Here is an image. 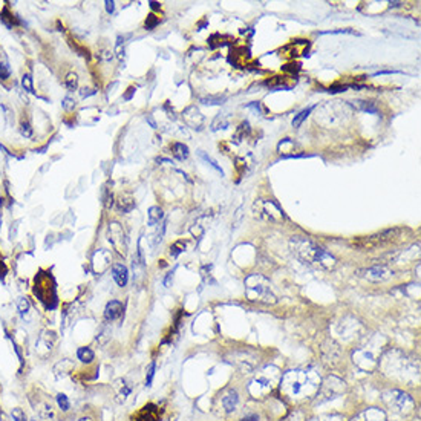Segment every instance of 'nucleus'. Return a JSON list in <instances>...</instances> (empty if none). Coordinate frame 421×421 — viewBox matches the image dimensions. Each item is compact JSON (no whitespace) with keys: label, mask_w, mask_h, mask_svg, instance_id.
<instances>
[{"label":"nucleus","mask_w":421,"mask_h":421,"mask_svg":"<svg viewBox=\"0 0 421 421\" xmlns=\"http://www.w3.org/2000/svg\"><path fill=\"white\" fill-rule=\"evenodd\" d=\"M348 88H349V86H342V84H339V86H331V88L328 89V92H331V94H335V92H345Z\"/></svg>","instance_id":"obj_37"},{"label":"nucleus","mask_w":421,"mask_h":421,"mask_svg":"<svg viewBox=\"0 0 421 421\" xmlns=\"http://www.w3.org/2000/svg\"><path fill=\"white\" fill-rule=\"evenodd\" d=\"M172 152H173L175 158L179 160V161H184L189 157V147L186 144H182V143H175L172 146Z\"/></svg>","instance_id":"obj_14"},{"label":"nucleus","mask_w":421,"mask_h":421,"mask_svg":"<svg viewBox=\"0 0 421 421\" xmlns=\"http://www.w3.org/2000/svg\"><path fill=\"white\" fill-rule=\"evenodd\" d=\"M172 279H173V271L167 274V277H165V280H164V285H165V287L170 285V280H172Z\"/></svg>","instance_id":"obj_42"},{"label":"nucleus","mask_w":421,"mask_h":421,"mask_svg":"<svg viewBox=\"0 0 421 421\" xmlns=\"http://www.w3.org/2000/svg\"><path fill=\"white\" fill-rule=\"evenodd\" d=\"M276 380H277V374H273V375L262 374V375L256 377L255 380L250 383V388H248L250 394L255 398H262L265 395H268L270 392L274 389Z\"/></svg>","instance_id":"obj_6"},{"label":"nucleus","mask_w":421,"mask_h":421,"mask_svg":"<svg viewBox=\"0 0 421 421\" xmlns=\"http://www.w3.org/2000/svg\"><path fill=\"white\" fill-rule=\"evenodd\" d=\"M57 403H59V406H60V409L62 411H67L69 409V400H67V397L65 395V394H59L57 395Z\"/></svg>","instance_id":"obj_27"},{"label":"nucleus","mask_w":421,"mask_h":421,"mask_svg":"<svg viewBox=\"0 0 421 421\" xmlns=\"http://www.w3.org/2000/svg\"><path fill=\"white\" fill-rule=\"evenodd\" d=\"M279 388L290 401H305L313 398L320 390V377L310 371H290L280 377Z\"/></svg>","instance_id":"obj_1"},{"label":"nucleus","mask_w":421,"mask_h":421,"mask_svg":"<svg viewBox=\"0 0 421 421\" xmlns=\"http://www.w3.org/2000/svg\"><path fill=\"white\" fill-rule=\"evenodd\" d=\"M395 72H397V71H380V72L375 74V77H377V75H385V74H395Z\"/></svg>","instance_id":"obj_45"},{"label":"nucleus","mask_w":421,"mask_h":421,"mask_svg":"<svg viewBox=\"0 0 421 421\" xmlns=\"http://www.w3.org/2000/svg\"><path fill=\"white\" fill-rule=\"evenodd\" d=\"M112 277L118 284V287H126L129 280V271L123 263H115L112 266Z\"/></svg>","instance_id":"obj_11"},{"label":"nucleus","mask_w":421,"mask_h":421,"mask_svg":"<svg viewBox=\"0 0 421 421\" xmlns=\"http://www.w3.org/2000/svg\"><path fill=\"white\" fill-rule=\"evenodd\" d=\"M392 274L394 273H392L385 265H375V266H372V268H368V270L363 271V277H366L368 280H371V282H383V280L389 279Z\"/></svg>","instance_id":"obj_8"},{"label":"nucleus","mask_w":421,"mask_h":421,"mask_svg":"<svg viewBox=\"0 0 421 421\" xmlns=\"http://www.w3.org/2000/svg\"><path fill=\"white\" fill-rule=\"evenodd\" d=\"M184 248H186V244L182 242V241H179V242H176V244H173V245H172V248H170V250H172V251H170V255L176 258L181 251H184Z\"/></svg>","instance_id":"obj_29"},{"label":"nucleus","mask_w":421,"mask_h":421,"mask_svg":"<svg viewBox=\"0 0 421 421\" xmlns=\"http://www.w3.org/2000/svg\"><path fill=\"white\" fill-rule=\"evenodd\" d=\"M106 11L109 12V14H112L114 12V9H115V2H112V0H106Z\"/></svg>","instance_id":"obj_39"},{"label":"nucleus","mask_w":421,"mask_h":421,"mask_svg":"<svg viewBox=\"0 0 421 421\" xmlns=\"http://www.w3.org/2000/svg\"><path fill=\"white\" fill-rule=\"evenodd\" d=\"M325 34H357L356 31H351V30H339V31H328V32H320V35H325Z\"/></svg>","instance_id":"obj_36"},{"label":"nucleus","mask_w":421,"mask_h":421,"mask_svg":"<svg viewBox=\"0 0 421 421\" xmlns=\"http://www.w3.org/2000/svg\"><path fill=\"white\" fill-rule=\"evenodd\" d=\"M247 297L253 302L276 303V296L271 291V284L260 274H250L245 279Z\"/></svg>","instance_id":"obj_3"},{"label":"nucleus","mask_w":421,"mask_h":421,"mask_svg":"<svg viewBox=\"0 0 421 421\" xmlns=\"http://www.w3.org/2000/svg\"><path fill=\"white\" fill-rule=\"evenodd\" d=\"M158 23H160V20H158V17H155V14H149L144 26H146V30H153Z\"/></svg>","instance_id":"obj_25"},{"label":"nucleus","mask_w":421,"mask_h":421,"mask_svg":"<svg viewBox=\"0 0 421 421\" xmlns=\"http://www.w3.org/2000/svg\"><path fill=\"white\" fill-rule=\"evenodd\" d=\"M241 421H259V415H256V414H251V415H247V417H244Z\"/></svg>","instance_id":"obj_40"},{"label":"nucleus","mask_w":421,"mask_h":421,"mask_svg":"<svg viewBox=\"0 0 421 421\" xmlns=\"http://www.w3.org/2000/svg\"><path fill=\"white\" fill-rule=\"evenodd\" d=\"M313 109H314V106H310V107H306V109H303L302 112H299V114L294 117V120H292V126L294 128H299V126L303 123V120L311 114L313 112Z\"/></svg>","instance_id":"obj_20"},{"label":"nucleus","mask_w":421,"mask_h":421,"mask_svg":"<svg viewBox=\"0 0 421 421\" xmlns=\"http://www.w3.org/2000/svg\"><path fill=\"white\" fill-rule=\"evenodd\" d=\"M133 92H135V88H129L128 92L124 94V100H130L132 95H133Z\"/></svg>","instance_id":"obj_41"},{"label":"nucleus","mask_w":421,"mask_h":421,"mask_svg":"<svg viewBox=\"0 0 421 421\" xmlns=\"http://www.w3.org/2000/svg\"><path fill=\"white\" fill-rule=\"evenodd\" d=\"M135 208V201L130 198V196H121L118 199V210L123 213H129L130 210Z\"/></svg>","instance_id":"obj_16"},{"label":"nucleus","mask_w":421,"mask_h":421,"mask_svg":"<svg viewBox=\"0 0 421 421\" xmlns=\"http://www.w3.org/2000/svg\"><path fill=\"white\" fill-rule=\"evenodd\" d=\"M19 311H20L22 316H25L28 311H30V302H28L26 299H20V302H19Z\"/></svg>","instance_id":"obj_32"},{"label":"nucleus","mask_w":421,"mask_h":421,"mask_svg":"<svg viewBox=\"0 0 421 421\" xmlns=\"http://www.w3.org/2000/svg\"><path fill=\"white\" fill-rule=\"evenodd\" d=\"M199 157H201V158H202V160H204L205 162H208L210 165H212V167L215 168V170H218V172H219L221 175L224 173V172H222V168H221V167L218 165V162H216L215 160H212V158H210V157L207 155V153H204V152H199Z\"/></svg>","instance_id":"obj_24"},{"label":"nucleus","mask_w":421,"mask_h":421,"mask_svg":"<svg viewBox=\"0 0 421 421\" xmlns=\"http://www.w3.org/2000/svg\"><path fill=\"white\" fill-rule=\"evenodd\" d=\"M22 84H23V88H25L28 92H34V88H32V78H31V75H30V74H25V75L22 77Z\"/></svg>","instance_id":"obj_26"},{"label":"nucleus","mask_w":421,"mask_h":421,"mask_svg":"<svg viewBox=\"0 0 421 421\" xmlns=\"http://www.w3.org/2000/svg\"><path fill=\"white\" fill-rule=\"evenodd\" d=\"M63 107H65L66 110H72V109L75 107V103H74L69 97H66L65 100H63Z\"/></svg>","instance_id":"obj_35"},{"label":"nucleus","mask_w":421,"mask_h":421,"mask_svg":"<svg viewBox=\"0 0 421 421\" xmlns=\"http://www.w3.org/2000/svg\"><path fill=\"white\" fill-rule=\"evenodd\" d=\"M155 368H157L155 361H152L150 366H149V371H147V375H146V386H150V385H152L153 375H155Z\"/></svg>","instance_id":"obj_28"},{"label":"nucleus","mask_w":421,"mask_h":421,"mask_svg":"<svg viewBox=\"0 0 421 421\" xmlns=\"http://www.w3.org/2000/svg\"><path fill=\"white\" fill-rule=\"evenodd\" d=\"M12 418L16 421H26V417H25L22 409H14L12 411Z\"/></svg>","instance_id":"obj_33"},{"label":"nucleus","mask_w":421,"mask_h":421,"mask_svg":"<svg viewBox=\"0 0 421 421\" xmlns=\"http://www.w3.org/2000/svg\"><path fill=\"white\" fill-rule=\"evenodd\" d=\"M65 84H66V88H67L69 91H75V89H77V84H78V77H77V74H74V72L67 74V77H66V80H65Z\"/></svg>","instance_id":"obj_21"},{"label":"nucleus","mask_w":421,"mask_h":421,"mask_svg":"<svg viewBox=\"0 0 421 421\" xmlns=\"http://www.w3.org/2000/svg\"><path fill=\"white\" fill-rule=\"evenodd\" d=\"M255 207H258V216L265 221L273 224H280L285 221L284 210L271 199H259Z\"/></svg>","instance_id":"obj_4"},{"label":"nucleus","mask_w":421,"mask_h":421,"mask_svg":"<svg viewBox=\"0 0 421 421\" xmlns=\"http://www.w3.org/2000/svg\"><path fill=\"white\" fill-rule=\"evenodd\" d=\"M311 421H342L340 417H322V418H314Z\"/></svg>","instance_id":"obj_38"},{"label":"nucleus","mask_w":421,"mask_h":421,"mask_svg":"<svg viewBox=\"0 0 421 421\" xmlns=\"http://www.w3.org/2000/svg\"><path fill=\"white\" fill-rule=\"evenodd\" d=\"M285 80L284 77H273V80H268L265 84L268 86L270 89H274V91H279V89H290V86H287L285 84Z\"/></svg>","instance_id":"obj_17"},{"label":"nucleus","mask_w":421,"mask_h":421,"mask_svg":"<svg viewBox=\"0 0 421 421\" xmlns=\"http://www.w3.org/2000/svg\"><path fill=\"white\" fill-rule=\"evenodd\" d=\"M77 357L83 363H91L94 360V351L91 348H80L77 351Z\"/></svg>","instance_id":"obj_19"},{"label":"nucleus","mask_w":421,"mask_h":421,"mask_svg":"<svg viewBox=\"0 0 421 421\" xmlns=\"http://www.w3.org/2000/svg\"><path fill=\"white\" fill-rule=\"evenodd\" d=\"M282 71L294 74V72H299V71H300V66H299V65H287V66L282 67Z\"/></svg>","instance_id":"obj_34"},{"label":"nucleus","mask_w":421,"mask_h":421,"mask_svg":"<svg viewBox=\"0 0 421 421\" xmlns=\"http://www.w3.org/2000/svg\"><path fill=\"white\" fill-rule=\"evenodd\" d=\"M123 310H124V306H123L121 302H118V300H110V302L106 305L104 317H106L107 320H115V319H118V317L123 314Z\"/></svg>","instance_id":"obj_12"},{"label":"nucleus","mask_w":421,"mask_h":421,"mask_svg":"<svg viewBox=\"0 0 421 421\" xmlns=\"http://www.w3.org/2000/svg\"><path fill=\"white\" fill-rule=\"evenodd\" d=\"M182 117H184L186 123L190 126L192 129H198L201 130L202 129V124H204V117L202 114L199 112V109H196L194 106L189 107L184 114H182Z\"/></svg>","instance_id":"obj_9"},{"label":"nucleus","mask_w":421,"mask_h":421,"mask_svg":"<svg viewBox=\"0 0 421 421\" xmlns=\"http://www.w3.org/2000/svg\"><path fill=\"white\" fill-rule=\"evenodd\" d=\"M80 421H92V420H91V418H81Z\"/></svg>","instance_id":"obj_47"},{"label":"nucleus","mask_w":421,"mask_h":421,"mask_svg":"<svg viewBox=\"0 0 421 421\" xmlns=\"http://www.w3.org/2000/svg\"><path fill=\"white\" fill-rule=\"evenodd\" d=\"M290 245H291V250H292L294 255H296L297 259H300L303 263L316 266V268L331 270L337 263V260L332 255H329V253H326L324 248L316 245L313 241L306 239V237L294 236L290 241Z\"/></svg>","instance_id":"obj_2"},{"label":"nucleus","mask_w":421,"mask_h":421,"mask_svg":"<svg viewBox=\"0 0 421 421\" xmlns=\"http://www.w3.org/2000/svg\"><path fill=\"white\" fill-rule=\"evenodd\" d=\"M277 149H279L280 153H284V158H291L292 157L291 152H294V143L291 141L290 138H285V139H282V141L279 143Z\"/></svg>","instance_id":"obj_15"},{"label":"nucleus","mask_w":421,"mask_h":421,"mask_svg":"<svg viewBox=\"0 0 421 421\" xmlns=\"http://www.w3.org/2000/svg\"><path fill=\"white\" fill-rule=\"evenodd\" d=\"M164 213L160 207H150L149 208V224L150 226H155V224H158L161 219H162Z\"/></svg>","instance_id":"obj_18"},{"label":"nucleus","mask_w":421,"mask_h":421,"mask_svg":"<svg viewBox=\"0 0 421 421\" xmlns=\"http://www.w3.org/2000/svg\"><path fill=\"white\" fill-rule=\"evenodd\" d=\"M385 401L389 408H392L395 412H400V414H408L414 408L412 397L404 394L403 390H389L388 394H385Z\"/></svg>","instance_id":"obj_5"},{"label":"nucleus","mask_w":421,"mask_h":421,"mask_svg":"<svg viewBox=\"0 0 421 421\" xmlns=\"http://www.w3.org/2000/svg\"><path fill=\"white\" fill-rule=\"evenodd\" d=\"M52 277L51 276H45L41 277L38 276V279L35 277V287H34V294L46 305V308H51L49 300H52L54 305H57V296H55V287L54 284L49 287V280Z\"/></svg>","instance_id":"obj_7"},{"label":"nucleus","mask_w":421,"mask_h":421,"mask_svg":"<svg viewBox=\"0 0 421 421\" xmlns=\"http://www.w3.org/2000/svg\"><path fill=\"white\" fill-rule=\"evenodd\" d=\"M20 132H22V135L23 136H26V138H30L31 135H32V129H31V126H30V123H22V128H20Z\"/></svg>","instance_id":"obj_31"},{"label":"nucleus","mask_w":421,"mask_h":421,"mask_svg":"<svg viewBox=\"0 0 421 421\" xmlns=\"http://www.w3.org/2000/svg\"><path fill=\"white\" fill-rule=\"evenodd\" d=\"M146 118H147V121L150 123V126H152V128H153V129H157V123H155V121H153L152 115H147Z\"/></svg>","instance_id":"obj_44"},{"label":"nucleus","mask_w":421,"mask_h":421,"mask_svg":"<svg viewBox=\"0 0 421 421\" xmlns=\"http://www.w3.org/2000/svg\"><path fill=\"white\" fill-rule=\"evenodd\" d=\"M250 132V124L245 121V123H242L241 126H239V129H237V132H236V135H234V139L237 143L241 141V138H245V135Z\"/></svg>","instance_id":"obj_23"},{"label":"nucleus","mask_w":421,"mask_h":421,"mask_svg":"<svg viewBox=\"0 0 421 421\" xmlns=\"http://www.w3.org/2000/svg\"><path fill=\"white\" fill-rule=\"evenodd\" d=\"M9 75H11V71H9L8 65L6 63H0V78L6 80V78H9Z\"/></svg>","instance_id":"obj_30"},{"label":"nucleus","mask_w":421,"mask_h":421,"mask_svg":"<svg viewBox=\"0 0 421 421\" xmlns=\"http://www.w3.org/2000/svg\"><path fill=\"white\" fill-rule=\"evenodd\" d=\"M237 403H239V395H237V392L233 389H230L227 394L222 397V406L227 412H233L236 409Z\"/></svg>","instance_id":"obj_13"},{"label":"nucleus","mask_w":421,"mask_h":421,"mask_svg":"<svg viewBox=\"0 0 421 421\" xmlns=\"http://www.w3.org/2000/svg\"><path fill=\"white\" fill-rule=\"evenodd\" d=\"M389 5H390V6H400L401 3H400V2H390Z\"/></svg>","instance_id":"obj_46"},{"label":"nucleus","mask_w":421,"mask_h":421,"mask_svg":"<svg viewBox=\"0 0 421 421\" xmlns=\"http://www.w3.org/2000/svg\"><path fill=\"white\" fill-rule=\"evenodd\" d=\"M353 421H386V415L383 411L377 408H369L366 411L360 412Z\"/></svg>","instance_id":"obj_10"},{"label":"nucleus","mask_w":421,"mask_h":421,"mask_svg":"<svg viewBox=\"0 0 421 421\" xmlns=\"http://www.w3.org/2000/svg\"><path fill=\"white\" fill-rule=\"evenodd\" d=\"M358 109L364 110V112H369V114H377L378 109L375 106V103H369V101H357Z\"/></svg>","instance_id":"obj_22"},{"label":"nucleus","mask_w":421,"mask_h":421,"mask_svg":"<svg viewBox=\"0 0 421 421\" xmlns=\"http://www.w3.org/2000/svg\"><path fill=\"white\" fill-rule=\"evenodd\" d=\"M149 5H150V8H152L153 11H157V9H160V8H161V5H160L158 2H150Z\"/></svg>","instance_id":"obj_43"}]
</instances>
